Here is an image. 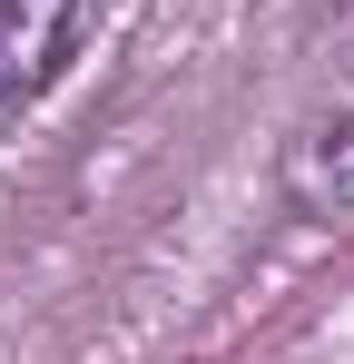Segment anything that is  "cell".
Segmentation results:
<instances>
[{"mask_svg":"<svg viewBox=\"0 0 354 364\" xmlns=\"http://www.w3.org/2000/svg\"><path fill=\"white\" fill-rule=\"evenodd\" d=\"M79 50V0H0V128L20 119Z\"/></svg>","mask_w":354,"mask_h":364,"instance_id":"cell-2","label":"cell"},{"mask_svg":"<svg viewBox=\"0 0 354 364\" xmlns=\"http://www.w3.org/2000/svg\"><path fill=\"white\" fill-rule=\"evenodd\" d=\"M276 187H286L295 217H315V227H345L354 217V69L295 119L286 158H276Z\"/></svg>","mask_w":354,"mask_h":364,"instance_id":"cell-1","label":"cell"}]
</instances>
